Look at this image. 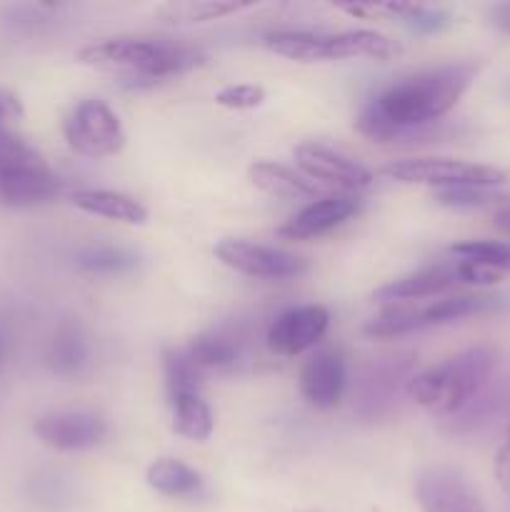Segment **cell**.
I'll return each mask as SVG.
<instances>
[{
  "mask_svg": "<svg viewBox=\"0 0 510 512\" xmlns=\"http://www.w3.org/2000/svg\"><path fill=\"white\" fill-rule=\"evenodd\" d=\"M265 100V90L253 83H240V85H225L215 93V103L223 105L230 110H250L258 108Z\"/></svg>",
  "mask_w": 510,
  "mask_h": 512,
  "instance_id": "4dcf8cb0",
  "label": "cell"
},
{
  "mask_svg": "<svg viewBox=\"0 0 510 512\" xmlns=\"http://www.w3.org/2000/svg\"><path fill=\"white\" fill-rule=\"evenodd\" d=\"M70 203L83 213L118 220L125 225H143L148 220V210L143 203L115 190H75L70 195Z\"/></svg>",
  "mask_w": 510,
  "mask_h": 512,
  "instance_id": "e0dca14e",
  "label": "cell"
},
{
  "mask_svg": "<svg viewBox=\"0 0 510 512\" xmlns=\"http://www.w3.org/2000/svg\"><path fill=\"white\" fill-rule=\"evenodd\" d=\"M500 308V298L493 295H453V298L438 300L428 308L418 310V328H433V325L455 323V320L470 318V315L490 313Z\"/></svg>",
  "mask_w": 510,
  "mask_h": 512,
  "instance_id": "44dd1931",
  "label": "cell"
},
{
  "mask_svg": "<svg viewBox=\"0 0 510 512\" xmlns=\"http://www.w3.org/2000/svg\"><path fill=\"white\" fill-rule=\"evenodd\" d=\"M295 163L303 170L305 178L335 185L340 190H365L373 185V173L365 165L355 163L348 155L328 148L323 143H300L295 148Z\"/></svg>",
  "mask_w": 510,
  "mask_h": 512,
  "instance_id": "9c48e42d",
  "label": "cell"
},
{
  "mask_svg": "<svg viewBox=\"0 0 510 512\" xmlns=\"http://www.w3.org/2000/svg\"><path fill=\"white\" fill-rule=\"evenodd\" d=\"M5 348H8V340H5V335L0 333V360H3V355H5Z\"/></svg>",
  "mask_w": 510,
  "mask_h": 512,
  "instance_id": "d590c367",
  "label": "cell"
},
{
  "mask_svg": "<svg viewBox=\"0 0 510 512\" xmlns=\"http://www.w3.org/2000/svg\"><path fill=\"white\" fill-rule=\"evenodd\" d=\"M78 60L95 70L118 73L130 85H155L170 75L188 73L208 63V55L193 45L153 38H108L78 50Z\"/></svg>",
  "mask_w": 510,
  "mask_h": 512,
  "instance_id": "7a4b0ae2",
  "label": "cell"
},
{
  "mask_svg": "<svg viewBox=\"0 0 510 512\" xmlns=\"http://www.w3.org/2000/svg\"><path fill=\"white\" fill-rule=\"evenodd\" d=\"M138 265V258L113 245H90L78 253V268L93 275H123Z\"/></svg>",
  "mask_w": 510,
  "mask_h": 512,
  "instance_id": "484cf974",
  "label": "cell"
},
{
  "mask_svg": "<svg viewBox=\"0 0 510 512\" xmlns=\"http://www.w3.org/2000/svg\"><path fill=\"white\" fill-rule=\"evenodd\" d=\"M345 390V363L335 350H315L300 370V393L318 410H333Z\"/></svg>",
  "mask_w": 510,
  "mask_h": 512,
  "instance_id": "7c38bea8",
  "label": "cell"
},
{
  "mask_svg": "<svg viewBox=\"0 0 510 512\" xmlns=\"http://www.w3.org/2000/svg\"><path fill=\"white\" fill-rule=\"evenodd\" d=\"M23 118V108H20V100L15 98L8 90H0V133L3 130L13 128L15 120Z\"/></svg>",
  "mask_w": 510,
  "mask_h": 512,
  "instance_id": "836d02e7",
  "label": "cell"
},
{
  "mask_svg": "<svg viewBox=\"0 0 510 512\" xmlns=\"http://www.w3.org/2000/svg\"><path fill=\"white\" fill-rule=\"evenodd\" d=\"M403 53L393 38L375 30H343V33H330V55L333 60L348 58H375L390 60Z\"/></svg>",
  "mask_w": 510,
  "mask_h": 512,
  "instance_id": "d6986e66",
  "label": "cell"
},
{
  "mask_svg": "<svg viewBox=\"0 0 510 512\" xmlns=\"http://www.w3.org/2000/svg\"><path fill=\"white\" fill-rule=\"evenodd\" d=\"M455 285L453 268L448 265H438V268L420 270V273L405 275L400 280H390L388 285L378 288L373 293L375 300L380 303H405V300H423V298H435V295L445 293L448 288Z\"/></svg>",
  "mask_w": 510,
  "mask_h": 512,
  "instance_id": "9a60e30c",
  "label": "cell"
},
{
  "mask_svg": "<svg viewBox=\"0 0 510 512\" xmlns=\"http://www.w3.org/2000/svg\"><path fill=\"white\" fill-rule=\"evenodd\" d=\"M145 480L155 493L165 495V498H188V495L198 493L200 485H203V480L193 468L173 458L155 460L145 473Z\"/></svg>",
  "mask_w": 510,
  "mask_h": 512,
  "instance_id": "7402d4cb",
  "label": "cell"
},
{
  "mask_svg": "<svg viewBox=\"0 0 510 512\" xmlns=\"http://www.w3.org/2000/svg\"><path fill=\"white\" fill-rule=\"evenodd\" d=\"M33 433L48 448L60 450V453H78V450H90L100 445L108 435V423L95 413H48L35 420Z\"/></svg>",
  "mask_w": 510,
  "mask_h": 512,
  "instance_id": "30bf717a",
  "label": "cell"
},
{
  "mask_svg": "<svg viewBox=\"0 0 510 512\" xmlns=\"http://www.w3.org/2000/svg\"><path fill=\"white\" fill-rule=\"evenodd\" d=\"M450 253L460 260H475V263L493 265V268L510 273V243L508 240H465L455 243Z\"/></svg>",
  "mask_w": 510,
  "mask_h": 512,
  "instance_id": "83f0119b",
  "label": "cell"
},
{
  "mask_svg": "<svg viewBox=\"0 0 510 512\" xmlns=\"http://www.w3.org/2000/svg\"><path fill=\"white\" fill-rule=\"evenodd\" d=\"M475 78V65L453 63L408 75L360 110L355 128L373 143L425 138L428 128L458 105Z\"/></svg>",
  "mask_w": 510,
  "mask_h": 512,
  "instance_id": "6da1fadb",
  "label": "cell"
},
{
  "mask_svg": "<svg viewBox=\"0 0 510 512\" xmlns=\"http://www.w3.org/2000/svg\"><path fill=\"white\" fill-rule=\"evenodd\" d=\"M493 473H495V480H498L500 490H503L505 495H510V425H508V438H505V443L500 445L498 453H495Z\"/></svg>",
  "mask_w": 510,
  "mask_h": 512,
  "instance_id": "d6a6232c",
  "label": "cell"
},
{
  "mask_svg": "<svg viewBox=\"0 0 510 512\" xmlns=\"http://www.w3.org/2000/svg\"><path fill=\"white\" fill-rule=\"evenodd\" d=\"M185 353H188V358L193 360L200 370L230 368V365H235V360H238V343H233L228 335L208 333L198 335Z\"/></svg>",
  "mask_w": 510,
  "mask_h": 512,
  "instance_id": "d4e9b609",
  "label": "cell"
},
{
  "mask_svg": "<svg viewBox=\"0 0 510 512\" xmlns=\"http://www.w3.org/2000/svg\"><path fill=\"white\" fill-rule=\"evenodd\" d=\"M413 360L390 358L383 363L373 365L370 373L363 378V388H360L358 398V413L363 418H378L393 408V400L398 395L400 383L408 385L413 378Z\"/></svg>",
  "mask_w": 510,
  "mask_h": 512,
  "instance_id": "5bb4252c",
  "label": "cell"
},
{
  "mask_svg": "<svg viewBox=\"0 0 510 512\" xmlns=\"http://www.w3.org/2000/svg\"><path fill=\"white\" fill-rule=\"evenodd\" d=\"M173 408V430L183 438L195 440V443H205L213 433V413H210L208 403L200 398V393L178 395L170 400Z\"/></svg>",
  "mask_w": 510,
  "mask_h": 512,
  "instance_id": "603a6c76",
  "label": "cell"
},
{
  "mask_svg": "<svg viewBox=\"0 0 510 512\" xmlns=\"http://www.w3.org/2000/svg\"><path fill=\"white\" fill-rule=\"evenodd\" d=\"M215 258H218L225 268L235 270V273L265 280L295 278V275L308 273L310 268L308 260L300 258V255L235 238L220 240V243L215 245Z\"/></svg>",
  "mask_w": 510,
  "mask_h": 512,
  "instance_id": "52a82bcc",
  "label": "cell"
},
{
  "mask_svg": "<svg viewBox=\"0 0 510 512\" xmlns=\"http://www.w3.org/2000/svg\"><path fill=\"white\" fill-rule=\"evenodd\" d=\"M265 48L283 58L300 63L330 60V33H308V30H278L265 35Z\"/></svg>",
  "mask_w": 510,
  "mask_h": 512,
  "instance_id": "ffe728a7",
  "label": "cell"
},
{
  "mask_svg": "<svg viewBox=\"0 0 510 512\" xmlns=\"http://www.w3.org/2000/svg\"><path fill=\"white\" fill-rule=\"evenodd\" d=\"M45 363L60 378H73L88 363V343H85L83 330L78 323L65 320L55 328L53 338L48 343V353H45Z\"/></svg>",
  "mask_w": 510,
  "mask_h": 512,
  "instance_id": "ac0fdd59",
  "label": "cell"
},
{
  "mask_svg": "<svg viewBox=\"0 0 510 512\" xmlns=\"http://www.w3.org/2000/svg\"><path fill=\"white\" fill-rule=\"evenodd\" d=\"M358 208L360 203L353 195H330V198L313 200L293 220H288L278 233L290 240L318 238V235L330 233V230L343 225L348 218H353Z\"/></svg>",
  "mask_w": 510,
  "mask_h": 512,
  "instance_id": "4fadbf2b",
  "label": "cell"
},
{
  "mask_svg": "<svg viewBox=\"0 0 510 512\" xmlns=\"http://www.w3.org/2000/svg\"><path fill=\"white\" fill-rule=\"evenodd\" d=\"M248 180L263 193L283 200L313 198L318 195V185L303 173H295L288 165L273 163V160H258L248 168Z\"/></svg>",
  "mask_w": 510,
  "mask_h": 512,
  "instance_id": "2e32d148",
  "label": "cell"
},
{
  "mask_svg": "<svg viewBox=\"0 0 510 512\" xmlns=\"http://www.w3.org/2000/svg\"><path fill=\"white\" fill-rule=\"evenodd\" d=\"M60 195V180L43 155L30 145L13 158L0 160V203L10 208L50 203Z\"/></svg>",
  "mask_w": 510,
  "mask_h": 512,
  "instance_id": "8992f818",
  "label": "cell"
},
{
  "mask_svg": "<svg viewBox=\"0 0 510 512\" xmlns=\"http://www.w3.org/2000/svg\"><path fill=\"white\" fill-rule=\"evenodd\" d=\"M420 512H485L478 495L450 468H425L415 480Z\"/></svg>",
  "mask_w": 510,
  "mask_h": 512,
  "instance_id": "8fae6325",
  "label": "cell"
},
{
  "mask_svg": "<svg viewBox=\"0 0 510 512\" xmlns=\"http://www.w3.org/2000/svg\"><path fill=\"white\" fill-rule=\"evenodd\" d=\"M63 135L75 153L88 158H110L125 148L118 115L98 98L83 100L65 115Z\"/></svg>",
  "mask_w": 510,
  "mask_h": 512,
  "instance_id": "5b68a950",
  "label": "cell"
},
{
  "mask_svg": "<svg viewBox=\"0 0 510 512\" xmlns=\"http://www.w3.org/2000/svg\"><path fill=\"white\" fill-rule=\"evenodd\" d=\"M455 283L465 285H495L505 280V270L493 268V265L475 263V260H460L458 265H453Z\"/></svg>",
  "mask_w": 510,
  "mask_h": 512,
  "instance_id": "1f68e13d",
  "label": "cell"
},
{
  "mask_svg": "<svg viewBox=\"0 0 510 512\" xmlns=\"http://www.w3.org/2000/svg\"><path fill=\"white\" fill-rule=\"evenodd\" d=\"M330 313L323 305H300V308L288 310L270 325L265 343L270 353L280 358H295L305 350L315 348L328 333Z\"/></svg>",
  "mask_w": 510,
  "mask_h": 512,
  "instance_id": "ba28073f",
  "label": "cell"
},
{
  "mask_svg": "<svg viewBox=\"0 0 510 512\" xmlns=\"http://www.w3.org/2000/svg\"><path fill=\"white\" fill-rule=\"evenodd\" d=\"M363 330L365 335H370V338H400V335L415 333V330H420L418 310H410V308L388 310V313L370 320Z\"/></svg>",
  "mask_w": 510,
  "mask_h": 512,
  "instance_id": "f1b7e54d",
  "label": "cell"
},
{
  "mask_svg": "<svg viewBox=\"0 0 510 512\" xmlns=\"http://www.w3.org/2000/svg\"><path fill=\"white\" fill-rule=\"evenodd\" d=\"M163 370H165V388H168V400L178 398V395L198 393L200 368L188 358V353L165 350Z\"/></svg>",
  "mask_w": 510,
  "mask_h": 512,
  "instance_id": "4316f807",
  "label": "cell"
},
{
  "mask_svg": "<svg viewBox=\"0 0 510 512\" xmlns=\"http://www.w3.org/2000/svg\"><path fill=\"white\" fill-rule=\"evenodd\" d=\"M253 8V3H233V0H185V3H168L158 10L160 18L168 23H208V20L228 18L240 10Z\"/></svg>",
  "mask_w": 510,
  "mask_h": 512,
  "instance_id": "cb8c5ba5",
  "label": "cell"
},
{
  "mask_svg": "<svg viewBox=\"0 0 510 512\" xmlns=\"http://www.w3.org/2000/svg\"><path fill=\"white\" fill-rule=\"evenodd\" d=\"M495 15H498V25L510 30V5H500V8L495 10Z\"/></svg>",
  "mask_w": 510,
  "mask_h": 512,
  "instance_id": "e575fe53",
  "label": "cell"
},
{
  "mask_svg": "<svg viewBox=\"0 0 510 512\" xmlns=\"http://www.w3.org/2000/svg\"><path fill=\"white\" fill-rule=\"evenodd\" d=\"M435 200L445 208H478L488 205L493 200H500L490 188H475V185H460V188H443L435 190Z\"/></svg>",
  "mask_w": 510,
  "mask_h": 512,
  "instance_id": "f546056e",
  "label": "cell"
},
{
  "mask_svg": "<svg viewBox=\"0 0 510 512\" xmlns=\"http://www.w3.org/2000/svg\"><path fill=\"white\" fill-rule=\"evenodd\" d=\"M383 175L390 180L408 185H433V188H460V185H475V188H495L505 183V170L495 165L468 163L455 158H408L395 160L385 165Z\"/></svg>",
  "mask_w": 510,
  "mask_h": 512,
  "instance_id": "277c9868",
  "label": "cell"
},
{
  "mask_svg": "<svg viewBox=\"0 0 510 512\" xmlns=\"http://www.w3.org/2000/svg\"><path fill=\"white\" fill-rule=\"evenodd\" d=\"M498 365V353L490 345H473L450 355L440 365L413 373L408 395L435 415H453L463 410L483 390Z\"/></svg>",
  "mask_w": 510,
  "mask_h": 512,
  "instance_id": "3957f363",
  "label": "cell"
}]
</instances>
